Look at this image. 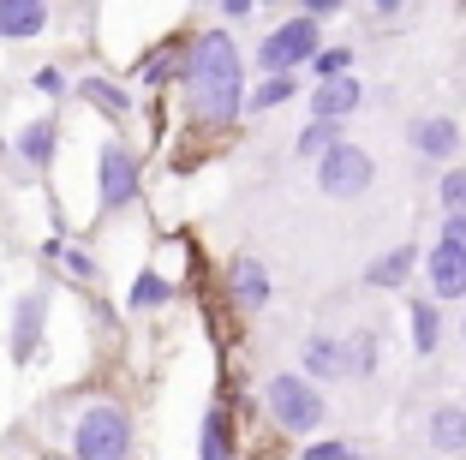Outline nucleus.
I'll return each mask as SVG.
<instances>
[{
    "label": "nucleus",
    "instance_id": "6",
    "mask_svg": "<svg viewBox=\"0 0 466 460\" xmlns=\"http://www.w3.org/2000/svg\"><path fill=\"white\" fill-rule=\"evenodd\" d=\"M42 329H48V287H30V293L13 299V329H6L13 365H30L42 353Z\"/></svg>",
    "mask_w": 466,
    "mask_h": 460
},
{
    "label": "nucleus",
    "instance_id": "18",
    "mask_svg": "<svg viewBox=\"0 0 466 460\" xmlns=\"http://www.w3.org/2000/svg\"><path fill=\"white\" fill-rule=\"evenodd\" d=\"M335 144H347V120H305L299 126V138H293V156H305V162H323Z\"/></svg>",
    "mask_w": 466,
    "mask_h": 460
},
{
    "label": "nucleus",
    "instance_id": "1",
    "mask_svg": "<svg viewBox=\"0 0 466 460\" xmlns=\"http://www.w3.org/2000/svg\"><path fill=\"white\" fill-rule=\"evenodd\" d=\"M186 96H192L198 120L209 126H233L246 114V55L228 30H204L186 42Z\"/></svg>",
    "mask_w": 466,
    "mask_h": 460
},
{
    "label": "nucleus",
    "instance_id": "9",
    "mask_svg": "<svg viewBox=\"0 0 466 460\" xmlns=\"http://www.w3.org/2000/svg\"><path fill=\"white\" fill-rule=\"evenodd\" d=\"M425 287L442 299V305H466V251L454 240H442L425 251Z\"/></svg>",
    "mask_w": 466,
    "mask_h": 460
},
{
    "label": "nucleus",
    "instance_id": "30",
    "mask_svg": "<svg viewBox=\"0 0 466 460\" xmlns=\"http://www.w3.org/2000/svg\"><path fill=\"white\" fill-rule=\"evenodd\" d=\"M442 240H454V245H461V251H466V210H454V216H442Z\"/></svg>",
    "mask_w": 466,
    "mask_h": 460
},
{
    "label": "nucleus",
    "instance_id": "11",
    "mask_svg": "<svg viewBox=\"0 0 466 460\" xmlns=\"http://www.w3.org/2000/svg\"><path fill=\"white\" fill-rule=\"evenodd\" d=\"M365 108V84L347 72V78H317L311 84V114L317 120H353Z\"/></svg>",
    "mask_w": 466,
    "mask_h": 460
},
{
    "label": "nucleus",
    "instance_id": "15",
    "mask_svg": "<svg viewBox=\"0 0 466 460\" xmlns=\"http://www.w3.org/2000/svg\"><path fill=\"white\" fill-rule=\"evenodd\" d=\"M425 443L437 455H466V406L461 401H437L425 419Z\"/></svg>",
    "mask_w": 466,
    "mask_h": 460
},
{
    "label": "nucleus",
    "instance_id": "16",
    "mask_svg": "<svg viewBox=\"0 0 466 460\" xmlns=\"http://www.w3.org/2000/svg\"><path fill=\"white\" fill-rule=\"evenodd\" d=\"M48 30V0H0V42H30Z\"/></svg>",
    "mask_w": 466,
    "mask_h": 460
},
{
    "label": "nucleus",
    "instance_id": "13",
    "mask_svg": "<svg viewBox=\"0 0 466 460\" xmlns=\"http://www.w3.org/2000/svg\"><path fill=\"white\" fill-rule=\"evenodd\" d=\"M228 299H233V305H246V312H263V305L275 299L269 270H263L251 251H246V258H233V270H228Z\"/></svg>",
    "mask_w": 466,
    "mask_h": 460
},
{
    "label": "nucleus",
    "instance_id": "4",
    "mask_svg": "<svg viewBox=\"0 0 466 460\" xmlns=\"http://www.w3.org/2000/svg\"><path fill=\"white\" fill-rule=\"evenodd\" d=\"M317 48H323V18L293 13V18H281V25L258 42V60H251V66L258 72H299V66L317 60Z\"/></svg>",
    "mask_w": 466,
    "mask_h": 460
},
{
    "label": "nucleus",
    "instance_id": "24",
    "mask_svg": "<svg viewBox=\"0 0 466 460\" xmlns=\"http://www.w3.org/2000/svg\"><path fill=\"white\" fill-rule=\"evenodd\" d=\"M167 299H174V281L156 275V270H144L132 281V299H126V305H132V312H156V305H167Z\"/></svg>",
    "mask_w": 466,
    "mask_h": 460
},
{
    "label": "nucleus",
    "instance_id": "17",
    "mask_svg": "<svg viewBox=\"0 0 466 460\" xmlns=\"http://www.w3.org/2000/svg\"><path fill=\"white\" fill-rule=\"evenodd\" d=\"M55 149H60V120H30L25 132H18V149H13V156H25L30 174H42V168L55 162Z\"/></svg>",
    "mask_w": 466,
    "mask_h": 460
},
{
    "label": "nucleus",
    "instance_id": "32",
    "mask_svg": "<svg viewBox=\"0 0 466 460\" xmlns=\"http://www.w3.org/2000/svg\"><path fill=\"white\" fill-rule=\"evenodd\" d=\"M370 13H377V18H400V13H407V0H370Z\"/></svg>",
    "mask_w": 466,
    "mask_h": 460
},
{
    "label": "nucleus",
    "instance_id": "31",
    "mask_svg": "<svg viewBox=\"0 0 466 460\" xmlns=\"http://www.w3.org/2000/svg\"><path fill=\"white\" fill-rule=\"evenodd\" d=\"M258 6H269V0H221V13H228V18H251Z\"/></svg>",
    "mask_w": 466,
    "mask_h": 460
},
{
    "label": "nucleus",
    "instance_id": "14",
    "mask_svg": "<svg viewBox=\"0 0 466 460\" xmlns=\"http://www.w3.org/2000/svg\"><path fill=\"white\" fill-rule=\"evenodd\" d=\"M299 371H305V377H317V383H341V377H353V365H347V341L311 335V341L299 347Z\"/></svg>",
    "mask_w": 466,
    "mask_h": 460
},
{
    "label": "nucleus",
    "instance_id": "28",
    "mask_svg": "<svg viewBox=\"0 0 466 460\" xmlns=\"http://www.w3.org/2000/svg\"><path fill=\"white\" fill-rule=\"evenodd\" d=\"M36 90L42 96H66V72H60V66H42L36 72Z\"/></svg>",
    "mask_w": 466,
    "mask_h": 460
},
{
    "label": "nucleus",
    "instance_id": "3",
    "mask_svg": "<svg viewBox=\"0 0 466 460\" xmlns=\"http://www.w3.org/2000/svg\"><path fill=\"white\" fill-rule=\"evenodd\" d=\"M72 460H132V419L126 406L96 401L72 424Z\"/></svg>",
    "mask_w": 466,
    "mask_h": 460
},
{
    "label": "nucleus",
    "instance_id": "5",
    "mask_svg": "<svg viewBox=\"0 0 466 460\" xmlns=\"http://www.w3.org/2000/svg\"><path fill=\"white\" fill-rule=\"evenodd\" d=\"M370 186H377V156H370V149H359L353 138H347V144H335L329 156L317 162V191H323V198H335V203L365 198Z\"/></svg>",
    "mask_w": 466,
    "mask_h": 460
},
{
    "label": "nucleus",
    "instance_id": "29",
    "mask_svg": "<svg viewBox=\"0 0 466 460\" xmlns=\"http://www.w3.org/2000/svg\"><path fill=\"white\" fill-rule=\"evenodd\" d=\"M299 13H311V18H335V13H347V0H293Z\"/></svg>",
    "mask_w": 466,
    "mask_h": 460
},
{
    "label": "nucleus",
    "instance_id": "22",
    "mask_svg": "<svg viewBox=\"0 0 466 460\" xmlns=\"http://www.w3.org/2000/svg\"><path fill=\"white\" fill-rule=\"evenodd\" d=\"M42 258H48V263H60L66 275H78V281H96V275H102V263L90 258V251H78V245H66L60 233H55L48 245H42Z\"/></svg>",
    "mask_w": 466,
    "mask_h": 460
},
{
    "label": "nucleus",
    "instance_id": "26",
    "mask_svg": "<svg viewBox=\"0 0 466 460\" xmlns=\"http://www.w3.org/2000/svg\"><path fill=\"white\" fill-rule=\"evenodd\" d=\"M353 48L347 42H329V48H317V60H311V78H347L353 72Z\"/></svg>",
    "mask_w": 466,
    "mask_h": 460
},
{
    "label": "nucleus",
    "instance_id": "8",
    "mask_svg": "<svg viewBox=\"0 0 466 460\" xmlns=\"http://www.w3.org/2000/svg\"><path fill=\"white\" fill-rule=\"evenodd\" d=\"M96 198H102V216L108 210H126L137 198V156L126 144H102L96 156Z\"/></svg>",
    "mask_w": 466,
    "mask_h": 460
},
{
    "label": "nucleus",
    "instance_id": "2",
    "mask_svg": "<svg viewBox=\"0 0 466 460\" xmlns=\"http://www.w3.org/2000/svg\"><path fill=\"white\" fill-rule=\"evenodd\" d=\"M263 413L275 419V431L311 436V431H323V419H329V401H323L317 377H305V371H275V377L263 383Z\"/></svg>",
    "mask_w": 466,
    "mask_h": 460
},
{
    "label": "nucleus",
    "instance_id": "12",
    "mask_svg": "<svg viewBox=\"0 0 466 460\" xmlns=\"http://www.w3.org/2000/svg\"><path fill=\"white\" fill-rule=\"evenodd\" d=\"M407 335L419 359H437L442 353V299L437 293H412L407 299Z\"/></svg>",
    "mask_w": 466,
    "mask_h": 460
},
{
    "label": "nucleus",
    "instance_id": "23",
    "mask_svg": "<svg viewBox=\"0 0 466 460\" xmlns=\"http://www.w3.org/2000/svg\"><path fill=\"white\" fill-rule=\"evenodd\" d=\"M347 365H353V377H377V365H383V341H377V329L347 335Z\"/></svg>",
    "mask_w": 466,
    "mask_h": 460
},
{
    "label": "nucleus",
    "instance_id": "7",
    "mask_svg": "<svg viewBox=\"0 0 466 460\" xmlns=\"http://www.w3.org/2000/svg\"><path fill=\"white\" fill-rule=\"evenodd\" d=\"M407 144H412V156L419 162H431V168H449V162H461V120L454 114H419V120L407 126Z\"/></svg>",
    "mask_w": 466,
    "mask_h": 460
},
{
    "label": "nucleus",
    "instance_id": "21",
    "mask_svg": "<svg viewBox=\"0 0 466 460\" xmlns=\"http://www.w3.org/2000/svg\"><path fill=\"white\" fill-rule=\"evenodd\" d=\"M78 90H84V102H90L96 114H108V120H126V114H132V96H126V84H114V78H84Z\"/></svg>",
    "mask_w": 466,
    "mask_h": 460
},
{
    "label": "nucleus",
    "instance_id": "25",
    "mask_svg": "<svg viewBox=\"0 0 466 460\" xmlns=\"http://www.w3.org/2000/svg\"><path fill=\"white\" fill-rule=\"evenodd\" d=\"M437 210H442V216L466 210V162H449V168L437 174Z\"/></svg>",
    "mask_w": 466,
    "mask_h": 460
},
{
    "label": "nucleus",
    "instance_id": "19",
    "mask_svg": "<svg viewBox=\"0 0 466 460\" xmlns=\"http://www.w3.org/2000/svg\"><path fill=\"white\" fill-rule=\"evenodd\" d=\"M239 448H233V419L228 406H209L204 424H198V460H233Z\"/></svg>",
    "mask_w": 466,
    "mask_h": 460
},
{
    "label": "nucleus",
    "instance_id": "27",
    "mask_svg": "<svg viewBox=\"0 0 466 460\" xmlns=\"http://www.w3.org/2000/svg\"><path fill=\"white\" fill-rule=\"evenodd\" d=\"M299 460H365V455H359V443H347V436H323V443H305Z\"/></svg>",
    "mask_w": 466,
    "mask_h": 460
},
{
    "label": "nucleus",
    "instance_id": "20",
    "mask_svg": "<svg viewBox=\"0 0 466 460\" xmlns=\"http://www.w3.org/2000/svg\"><path fill=\"white\" fill-rule=\"evenodd\" d=\"M299 96V72H263V84L246 96V114H269V108H288Z\"/></svg>",
    "mask_w": 466,
    "mask_h": 460
},
{
    "label": "nucleus",
    "instance_id": "33",
    "mask_svg": "<svg viewBox=\"0 0 466 460\" xmlns=\"http://www.w3.org/2000/svg\"><path fill=\"white\" fill-rule=\"evenodd\" d=\"M461 341H466V305H461Z\"/></svg>",
    "mask_w": 466,
    "mask_h": 460
},
{
    "label": "nucleus",
    "instance_id": "10",
    "mask_svg": "<svg viewBox=\"0 0 466 460\" xmlns=\"http://www.w3.org/2000/svg\"><path fill=\"white\" fill-rule=\"evenodd\" d=\"M419 270H425V251H419V245H389L383 258L365 263V287H377V293H400Z\"/></svg>",
    "mask_w": 466,
    "mask_h": 460
}]
</instances>
